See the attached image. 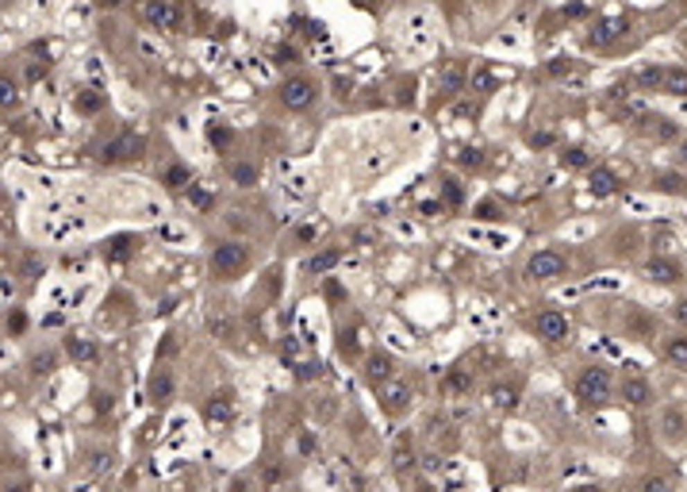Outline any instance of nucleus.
Instances as JSON below:
<instances>
[{
	"label": "nucleus",
	"mask_w": 687,
	"mask_h": 492,
	"mask_svg": "<svg viewBox=\"0 0 687 492\" xmlns=\"http://www.w3.org/2000/svg\"><path fill=\"white\" fill-rule=\"evenodd\" d=\"M614 392V377L607 366H588L584 373L576 377V400L588 404V408H599V404L611 400Z\"/></svg>",
	"instance_id": "1"
},
{
	"label": "nucleus",
	"mask_w": 687,
	"mask_h": 492,
	"mask_svg": "<svg viewBox=\"0 0 687 492\" xmlns=\"http://www.w3.org/2000/svg\"><path fill=\"white\" fill-rule=\"evenodd\" d=\"M564 269H568V258L561 251H538L526 262V277L530 281H557V277H564Z\"/></svg>",
	"instance_id": "2"
},
{
	"label": "nucleus",
	"mask_w": 687,
	"mask_h": 492,
	"mask_svg": "<svg viewBox=\"0 0 687 492\" xmlns=\"http://www.w3.org/2000/svg\"><path fill=\"white\" fill-rule=\"evenodd\" d=\"M246 266H250V251L242 242H223V246H216V254H211V269H216L219 277H234Z\"/></svg>",
	"instance_id": "3"
},
{
	"label": "nucleus",
	"mask_w": 687,
	"mask_h": 492,
	"mask_svg": "<svg viewBox=\"0 0 687 492\" xmlns=\"http://www.w3.org/2000/svg\"><path fill=\"white\" fill-rule=\"evenodd\" d=\"M629 31V19L626 16H603L591 24L588 31V46H595V51H603V46H614L618 39H626Z\"/></svg>",
	"instance_id": "4"
},
{
	"label": "nucleus",
	"mask_w": 687,
	"mask_h": 492,
	"mask_svg": "<svg viewBox=\"0 0 687 492\" xmlns=\"http://www.w3.org/2000/svg\"><path fill=\"white\" fill-rule=\"evenodd\" d=\"M315 96H319V89H315L311 77H288V81L281 85V104L292 112H304L315 104Z\"/></svg>",
	"instance_id": "5"
},
{
	"label": "nucleus",
	"mask_w": 687,
	"mask_h": 492,
	"mask_svg": "<svg viewBox=\"0 0 687 492\" xmlns=\"http://www.w3.org/2000/svg\"><path fill=\"white\" fill-rule=\"evenodd\" d=\"M534 331H538L546 342H564V339H568V331H572V323H568V316H564V312L546 308V312H538V319H534Z\"/></svg>",
	"instance_id": "6"
},
{
	"label": "nucleus",
	"mask_w": 687,
	"mask_h": 492,
	"mask_svg": "<svg viewBox=\"0 0 687 492\" xmlns=\"http://www.w3.org/2000/svg\"><path fill=\"white\" fill-rule=\"evenodd\" d=\"M661 439L668 442V446H679V442L687 439V412L684 408H676V404L661 408Z\"/></svg>",
	"instance_id": "7"
},
{
	"label": "nucleus",
	"mask_w": 687,
	"mask_h": 492,
	"mask_svg": "<svg viewBox=\"0 0 687 492\" xmlns=\"http://www.w3.org/2000/svg\"><path fill=\"white\" fill-rule=\"evenodd\" d=\"M645 277H649L653 285H679L684 269H679V262H676V258H664V254H656V258H649Z\"/></svg>",
	"instance_id": "8"
},
{
	"label": "nucleus",
	"mask_w": 687,
	"mask_h": 492,
	"mask_svg": "<svg viewBox=\"0 0 687 492\" xmlns=\"http://www.w3.org/2000/svg\"><path fill=\"white\" fill-rule=\"evenodd\" d=\"M622 400H626L629 408H649V404H653V384H649L645 377H626V381H622Z\"/></svg>",
	"instance_id": "9"
},
{
	"label": "nucleus",
	"mask_w": 687,
	"mask_h": 492,
	"mask_svg": "<svg viewBox=\"0 0 687 492\" xmlns=\"http://www.w3.org/2000/svg\"><path fill=\"white\" fill-rule=\"evenodd\" d=\"M588 189L595 192V196H614V192L622 189V181H618V173H614V169L591 166V169H588Z\"/></svg>",
	"instance_id": "10"
},
{
	"label": "nucleus",
	"mask_w": 687,
	"mask_h": 492,
	"mask_svg": "<svg viewBox=\"0 0 687 492\" xmlns=\"http://www.w3.org/2000/svg\"><path fill=\"white\" fill-rule=\"evenodd\" d=\"M381 400H384L388 412H403L407 400H411V389H407L403 381H384L381 384Z\"/></svg>",
	"instance_id": "11"
},
{
	"label": "nucleus",
	"mask_w": 687,
	"mask_h": 492,
	"mask_svg": "<svg viewBox=\"0 0 687 492\" xmlns=\"http://www.w3.org/2000/svg\"><path fill=\"white\" fill-rule=\"evenodd\" d=\"M142 151V139H134V135H123V139H116L104 151V162H127V158H139Z\"/></svg>",
	"instance_id": "12"
},
{
	"label": "nucleus",
	"mask_w": 687,
	"mask_h": 492,
	"mask_svg": "<svg viewBox=\"0 0 687 492\" xmlns=\"http://www.w3.org/2000/svg\"><path fill=\"white\" fill-rule=\"evenodd\" d=\"M334 266H342V251H338V246H327V251H319V254H311V258H307V273H315V277L331 273Z\"/></svg>",
	"instance_id": "13"
},
{
	"label": "nucleus",
	"mask_w": 687,
	"mask_h": 492,
	"mask_svg": "<svg viewBox=\"0 0 687 492\" xmlns=\"http://www.w3.org/2000/svg\"><path fill=\"white\" fill-rule=\"evenodd\" d=\"M204 416L216 419V423H227V419L234 416V396H231V392H216V396L204 404Z\"/></svg>",
	"instance_id": "14"
},
{
	"label": "nucleus",
	"mask_w": 687,
	"mask_h": 492,
	"mask_svg": "<svg viewBox=\"0 0 687 492\" xmlns=\"http://www.w3.org/2000/svg\"><path fill=\"white\" fill-rule=\"evenodd\" d=\"M365 377H369L373 384H384L392 377V358H388V354H381V350H373L369 358H365Z\"/></svg>",
	"instance_id": "15"
},
{
	"label": "nucleus",
	"mask_w": 687,
	"mask_h": 492,
	"mask_svg": "<svg viewBox=\"0 0 687 492\" xmlns=\"http://www.w3.org/2000/svg\"><path fill=\"white\" fill-rule=\"evenodd\" d=\"M146 19L157 27H169L173 31L177 24H181V8L177 4H146Z\"/></svg>",
	"instance_id": "16"
},
{
	"label": "nucleus",
	"mask_w": 687,
	"mask_h": 492,
	"mask_svg": "<svg viewBox=\"0 0 687 492\" xmlns=\"http://www.w3.org/2000/svg\"><path fill=\"white\" fill-rule=\"evenodd\" d=\"M661 92H668V96H687V69L684 66H664Z\"/></svg>",
	"instance_id": "17"
},
{
	"label": "nucleus",
	"mask_w": 687,
	"mask_h": 492,
	"mask_svg": "<svg viewBox=\"0 0 687 492\" xmlns=\"http://www.w3.org/2000/svg\"><path fill=\"white\" fill-rule=\"evenodd\" d=\"M431 439H434V446H442V450H453L457 442H461V434H457L453 423H438V419H434V423H431Z\"/></svg>",
	"instance_id": "18"
},
{
	"label": "nucleus",
	"mask_w": 687,
	"mask_h": 492,
	"mask_svg": "<svg viewBox=\"0 0 687 492\" xmlns=\"http://www.w3.org/2000/svg\"><path fill=\"white\" fill-rule=\"evenodd\" d=\"M664 358H668L672 366L687 369V334H672V339H664Z\"/></svg>",
	"instance_id": "19"
},
{
	"label": "nucleus",
	"mask_w": 687,
	"mask_h": 492,
	"mask_svg": "<svg viewBox=\"0 0 687 492\" xmlns=\"http://www.w3.org/2000/svg\"><path fill=\"white\" fill-rule=\"evenodd\" d=\"M653 189L656 192H668V196H679V192H687V177L684 173H656L653 177Z\"/></svg>",
	"instance_id": "20"
},
{
	"label": "nucleus",
	"mask_w": 687,
	"mask_h": 492,
	"mask_svg": "<svg viewBox=\"0 0 687 492\" xmlns=\"http://www.w3.org/2000/svg\"><path fill=\"white\" fill-rule=\"evenodd\" d=\"M438 85H442V92H446V96H453V92L464 85V69H461V62H449V66L442 69Z\"/></svg>",
	"instance_id": "21"
},
{
	"label": "nucleus",
	"mask_w": 687,
	"mask_h": 492,
	"mask_svg": "<svg viewBox=\"0 0 687 492\" xmlns=\"http://www.w3.org/2000/svg\"><path fill=\"white\" fill-rule=\"evenodd\" d=\"M561 162L572 169H591V154L584 151V146H568V151H561Z\"/></svg>",
	"instance_id": "22"
},
{
	"label": "nucleus",
	"mask_w": 687,
	"mask_h": 492,
	"mask_svg": "<svg viewBox=\"0 0 687 492\" xmlns=\"http://www.w3.org/2000/svg\"><path fill=\"white\" fill-rule=\"evenodd\" d=\"M492 404H496V408H514V404H519V389H514V384H496V389H492Z\"/></svg>",
	"instance_id": "23"
},
{
	"label": "nucleus",
	"mask_w": 687,
	"mask_h": 492,
	"mask_svg": "<svg viewBox=\"0 0 687 492\" xmlns=\"http://www.w3.org/2000/svg\"><path fill=\"white\" fill-rule=\"evenodd\" d=\"M227 173L234 177V185H242V189H250V185H257V169L246 166V162H231V169Z\"/></svg>",
	"instance_id": "24"
},
{
	"label": "nucleus",
	"mask_w": 687,
	"mask_h": 492,
	"mask_svg": "<svg viewBox=\"0 0 687 492\" xmlns=\"http://www.w3.org/2000/svg\"><path fill=\"white\" fill-rule=\"evenodd\" d=\"M629 492H672V477H641V481H638V489H629Z\"/></svg>",
	"instance_id": "25"
},
{
	"label": "nucleus",
	"mask_w": 687,
	"mask_h": 492,
	"mask_svg": "<svg viewBox=\"0 0 687 492\" xmlns=\"http://www.w3.org/2000/svg\"><path fill=\"white\" fill-rule=\"evenodd\" d=\"M472 389V369H453L446 377V392H469Z\"/></svg>",
	"instance_id": "26"
},
{
	"label": "nucleus",
	"mask_w": 687,
	"mask_h": 492,
	"mask_svg": "<svg viewBox=\"0 0 687 492\" xmlns=\"http://www.w3.org/2000/svg\"><path fill=\"white\" fill-rule=\"evenodd\" d=\"M66 346H69V358H81V362H92V358H96V346H92V342H81V339H69V342H66Z\"/></svg>",
	"instance_id": "27"
},
{
	"label": "nucleus",
	"mask_w": 687,
	"mask_h": 492,
	"mask_svg": "<svg viewBox=\"0 0 687 492\" xmlns=\"http://www.w3.org/2000/svg\"><path fill=\"white\" fill-rule=\"evenodd\" d=\"M661 77H664V66H649L638 74V81L645 85V89H661Z\"/></svg>",
	"instance_id": "28"
},
{
	"label": "nucleus",
	"mask_w": 687,
	"mask_h": 492,
	"mask_svg": "<svg viewBox=\"0 0 687 492\" xmlns=\"http://www.w3.org/2000/svg\"><path fill=\"white\" fill-rule=\"evenodd\" d=\"M166 185H169V189H184V185H189V169H184V166H169L166 169Z\"/></svg>",
	"instance_id": "29"
},
{
	"label": "nucleus",
	"mask_w": 687,
	"mask_h": 492,
	"mask_svg": "<svg viewBox=\"0 0 687 492\" xmlns=\"http://www.w3.org/2000/svg\"><path fill=\"white\" fill-rule=\"evenodd\" d=\"M645 124H649V135H656V139H672V135H676V127H672L668 119H653V116H649Z\"/></svg>",
	"instance_id": "30"
},
{
	"label": "nucleus",
	"mask_w": 687,
	"mask_h": 492,
	"mask_svg": "<svg viewBox=\"0 0 687 492\" xmlns=\"http://www.w3.org/2000/svg\"><path fill=\"white\" fill-rule=\"evenodd\" d=\"M442 196H446V204H461L464 201L461 181H442Z\"/></svg>",
	"instance_id": "31"
},
{
	"label": "nucleus",
	"mask_w": 687,
	"mask_h": 492,
	"mask_svg": "<svg viewBox=\"0 0 687 492\" xmlns=\"http://www.w3.org/2000/svg\"><path fill=\"white\" fill-rule=\"evenodd\" d=\"M16 101H19L16 85H12L8 77H0V104H4V108H12V104H16Z\"/></svg>",
	"instance_id": "32"
},
{
	"label": "nucleus",
	"mask_w": 687,
	"mask_h": 492,
	"mask_svg": "<svg viewBox=\"0 0 687 492\" xmlns=\"http://www.w3.org/2000/svg\"><path fill=\"white\" fill-rule=\"evenodd\" d=\"M457 162H461V166H480V151H476V146H464V151H457Z\"/></svg>",
	"instance_id": "33"
},
{
	"label": "nucleus",
	"mask_w": 687,
	"mask_h": 492,
	"mask_svg": "<svg viewBox=\"0 0 687 492\" xmlns=\"http://www.w3.org/2000/svg\"><path fill=\"white\" fill-rule=\"evenodd\" d=\"M108 466H112L108 454H89V473H104Z\"/></svg>",
	"instance_id": "34"
},
{
	"label": "nucleus",
	"mask_w": 687,
	"mask_h": 492,
	"mask_svg": "<svg viewBox=\"0 0 687 492\" xmlns=\"http://www.w3.org/2000/svg\"><path fill=\"white\" fill-rule=\"evenodd\" d=\"M211 331H216L219 334V339H231V319H211Z\"/></svg>",
	"instance_id": "35"
},
{
	"label": "nucleus",
	"mask_w": 687,
	"mask_h": 492,
	"mask_svg": "<svg viewBox=\"0 0 687 492\" xmlns=\"http://www.w3.org/2000/svg\"><path fill=\"white\" fill-rule=\"evenodd\" d=\"M192 204H196V208H211V192H204V189H192Z\"/></svg>",
	"instance_id": "36"
},
{
	"label": "nucleus",
	"mask_w": 687,
	"mask_h": 492,
	"mask_svg": "<svg viewBox=\"0 0 687 492\" xmlns=\"http://www.w3.org/2000/svg\"><path fill=\"white\" fill-rule=\"evenodd\" d=\"M319 373H323V366H319V362H307V366H299V377H304V381H311V377H319Z\"/></svg>",
	"instance_id": "37"
},
{
	"label": "nucleus",
	"mask_w": 687,
	"mask_h": 492,
	"mask_svg": "<svg viewBox=\"0 0 687 492\" xmlns=\"http://www.w3.org/2000/svg\"><path fill=\"white\" fill-rule=\"evenodd\" d=\"M77 104H81L85 112H96V108H100V96H92V92H85V96H81V101H77Z\"/></svg>",
	"instance_id": "38"
},
{
	"label": "nucleus",
	"mask_w": 687,
	"mask_h": 492,
	"mask_svg": "<svg viewBox=\"0 0 687 492\" xmlns=\"http://www.w3.org/2000/svg\"><path fill=\"white\" fill-rule=\"evenodd\" d=\"M131 251H134V246H131V239H116V251H112V254H116V258H127Z\"/></svg>",
	"instance_id": "39"
},
{
	"label": "nucleus",
	"mask_w": 687,
	"mask_h": 492,
	"mask_svg": "<svg viewBox=\"0 0 687 492\" xmlns=\"http://www.w3.org/2000/svg\"><path fill=\"white\" fill-rule=\"evenodd\" d=\"M672 316H676V323L687 327V300H676V308H672Z\"/></svg>",
	"instance_id": "40"
},
{
	"label": "nucleus",
	"mask_w": 687,
	"mask_h": 492,
	"mask_svg": "<svg viewBox=\"0 0 687 492\" xmlns=\"http://www.w3.org/2000/svg\"><path fill=\"white\" fill-rule=\"evenodd\" d=\"M31 366H35V373H46V369L54 366V358H50V354H42V358H35Z\"/></svg>",
	"instance_id": "41"
},
{
	"label": "nucleus",
	"mask_w": 687,
	"mask_h": 492,
	"mask_svg": "<svg viewBox=\"0 0 687 492\" xmlns=\"http://www.w3.org/2000/svg\"><path fill=\"white\" fill-rule=\"evenodd\" d=\"M530 142H534V146H549V142H553V135H549V131H538V135H530Z\"/></svg>",
	"instance_id": "42"
},
{
	"label": "nucleus",
	"mask_w": 687,
	"mask_h": 492,
	"mask_svg": "<svg viewBox=\"0 0 687 492\" xmlns=\"http://www.w3.org/2000/svg\"><path fill=\"white\" fill-rule=\"evenodd\" d=\"M407 461H411V458H407V450H396V469H399V473H407Z\"/></svg>",
	"instance_id": "43"
},
{
	"label": "nucleus",
	"mask_w": 687,
	"mask_h": 492,
	"mask_svg": "<svg viewBox=\"0 0 687 492\" xmlns=\"http://www.w3.org/2000/svg\"><path fill=\"white\" fill-rule=\"evenodd\" d=\"M211 139H216V142H219V146H223V142H227V139H231V131H223V127H216V131H211Z\"/></svg>",
	"instance_id": "44"
},
{
	"label": "nucleus",
	"mask_w": 687,
	"mask_h": 492,
	"mask_svg": "<svg viewBox=\"0 0 687 492\" xmlns=\"http://www.w3.org/2000/svg\"><path fill=\"white\" fill-rule=\"evenodd\" d=\"M480 216L484 219H496V204H480Z\"/></svg>",
	"instance_id": "45"
},
{
	"label": "nucleus",
	"mask_w": 687,
	"mask_h": 492,
	"mask_svg": "<svg viewBox=\"0 0 687 492\" xmlns=\"http://www.w3.org/2000/svg\"><path fill=\"white\" fill-rule=\"evenodd\" d=\"M296 235H299V239H304V242H311V239H315V227H299Z\"/></svg>",
	"instance_id": "46"
},
{
	"label": "nucleus",
	"mask_w": 687,
	"mask_h": 492,
	"mask_svg": "<svg viewBox=\"0 0 687 492\" xmlns=\"http://www.w3.org/2000/svg\"><path fill=\"white\" fill-rule=\"evenodd\" d=\"M679 166L687 169V142H679Z\"/></svg>",
	"instance_id": "47"
},
{
	"label": "nucleus",
	"mask_w": 687,
	"mask_h": 492,
	"mask_svg": "<svg viewBox=\"0 0 687 492\" xmlns=\"http://www.w3.org/2000/svg\"><path fill=\"white\" fill-rule=\"evenodd\" d=\"M4 219H8V201L0 196V223H4Z\"/></svg>",
	"instance_id": "48"
},
{
	"label": "nucleus",
	"mask_w": 687,
	"mask_h": 492,
	"mask_svg": "<svg viewBox=\"0 0 687 492\" xmlns=\"http://www.w3.org/2000/svg\"><path fill=\"white\" fill-rule=\"evenodd\" d=\"M572 492H603L599 484H584V489H572Z\"/></svg>",
	"instance_id": "49"
},
{
	"label": "nucleus",
	"mask_w": 687,
	"mask_h": 492,
	"mask_svg": "<svg viewBox=\"0 0 687 492\" xmlns=\"http://www.w3.org/2000/svg\"><path fill=\"white\" fill-rule=\"evenodd\" d=\"M8 492H27V484H16V489H8Z\"/></svg>",
	"instance_id": "50"
},
{
	"label": "nucleus",
	"mask_w": 687,
	"mask_h": 492,
	"mask_svg": "<svg viewBox=\"0 0 687 492\" xmlns=\"http://www.w3.org/2000/svg\"><path fill=\"white\" fill-rule=\"evenodd\" d=\"M684 42H687V35H684Z\"/></svg>",
	"instance_id": "51"
}]
</instances>
